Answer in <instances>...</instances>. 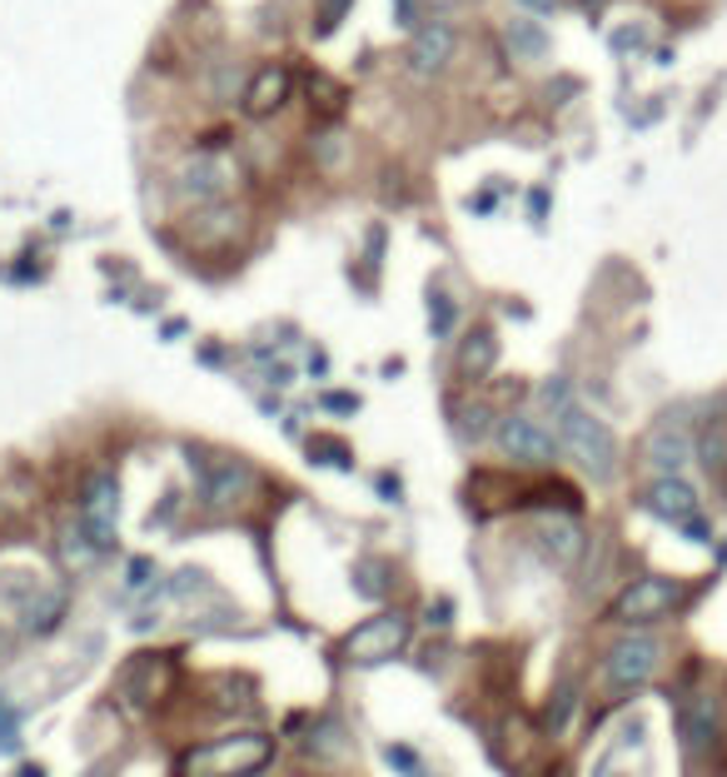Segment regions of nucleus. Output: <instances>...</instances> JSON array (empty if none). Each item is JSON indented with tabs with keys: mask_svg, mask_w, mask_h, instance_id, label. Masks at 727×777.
<instances>
[{
	"mask_svg": "<svg viewBox=\"0 0 727 777\" xmlns=\"http://www.w3.org/2000/svg\"><path fill=\"white\" fill-rule=\"evenodd\" d=\"M508 45H513L523 60H538L548 50V35L533 25V20H513V25H508Z\"/></svg>",
	"mask_w": 727,
	"mask_h": 777,
	"instance_id": "obj_19",
	"label": "nucleus"
},
{
	"mask_svg": "<svg viewBox=\"0 0 727 777\" xmlns=\"http://www.w3.org/2000/svg\"><path fill=\"white\" fill-rule=\"evenodd\" d=\"M697 458L707 464V474H713V478H727V434H723V428H707L703 444H697Z\"/></svg>",
	"mask_w": 727,
	"mask_h": 777,
	"instance_id": "obj_20",
	"label": "nucleus"
},
{
	"mask_svg": "<svg viewBox=\"0 0 727 777\" xmlns=\"http://www.w3.org/2000/svg\"><path fill=\"white\" fill-rule=\"evenodd\" d=\"M199 488H205V504L209 508H229L255 488V474L245 464H215L209 474H199Z\"/></svg>",
	"mask_w": 727,
	"mask_h": 777,
	"instance_id": "obj_13",
	"label": "nucleus"
},
{
	"mask_svg": "<svg viewBox=\"0 0 727 777\" xmlns=\"http://www.w3.org/2000/svg\"><path fill=\"white\" fill-rule=\"evenodd\" d=\"M235 165L225 155H195L175 169V189L185 199H219L229 185H235Z\"/></svg>",
	"mask_w": 727,
	"mask_h": 777,
	"instance_id": "obj_9",
	"label": "nucleus"
},
{
	"mask_svg": "<svg viewBox=\"0 0 727 777\" xmlns=\"http://www.w3.org/2000/svg\"><path fill=\"white\" fill-rule=\"evenodd\" d=\"M388 763H398L404 773H418V763H414V753H408V747H388Z\"/></svg>",
	"mask_w": 727,
	"mask_h": 777,
	"instance_id": "obj_26",
	"label": "nucleus"
},
{
	"mask_svg": "<svg viewBox=\"0 0 727 777\" xmlns=\"http://www.w3.org/2000/svg\"><path fill=\"white\" fill-rule=\"evenodd\" d=\"M428 309H434V314H428V329H434V339H444L448 329H454V319H458L454 299H448L444 289H434V299H428Z\"/></svg>",
	"mask_w": 727,
	"mask_h": 777,
	"instance_id": "obj_22",
	"label": "nucleus"
},
{
	"mask_svg": "<svg viewBox=\"0 0 727 777\" xmlns=\"http://www.w3.org/2000/svg\"><path fill=\"white\" fill-rule=\"evenodd\" d=\"M349 6H354V0H324V10H319V20H314V35H334V25L344 20Z\"/></svg>",
	"mask_w": 727,
	"mask_h": 777,
	"instance_id": "obj_24",
	"label": "nucleus"
},
{
	"mask_svg": "<svg viewBox=\"0 0 727 777\" xmlns=\"http://www.w3.org/2000/svg\"><path fill=\"white\" fill-rule=\"evenodd\" d=\"M677 603H683V583H673V578H637V583H627L613 598V618L617 623H657Z\"/></svg>",
	"mask_w": 727,
	"mask_h": 777,
	"instance_id": "obj_6",
	"label": "nucleus"
},
{
	"mask_svg": "<svg viewBox=\"0 0 727 777\" xmlns=\"http://www.w3.org/2000/svg\"><path fill=\"white\" fill-rule=\"evenodd\" d=\"M643 498H647V508H653L663 524L687 528V533H697V538L707 533V524L697 518V514H703V508H697V488L687 484V478H653Z\"/></svg>",
	"mask_w": 727,
	"mask_h": 777,
	"instance_id": "obj_7",
	"label": "nucleus"
},
{
	"mask_svg": "<svg viewBox=\"0 0 727 777\" xmlns=\"http://www.w3.org/2000/svg\"><path fill=\"white\" fill-rule=\"evenodd\" d=\"M657 663H663V643L657 638H647V633H627V638H617L613 648H607V663H603V677H607V687H637V683H647V677L657 673Z\"/></svg>",
	"mask_w": 727,
	"mask_h": 777,
	"instance_id": "obj_5",
	"label": "nucleus"
},
{
	"mask_svg": "<svg viewBox=\"0 0 727 777\" xmlns=\"http://www.w3.org/2000/svg\"><path fill=\"white\" fill-rule=\"evenodd\" d=\"M454 50H458V35L434 20V25L414 30V40H408V65H414L418 75H434V70H444L448 60H454Z\"/></svg>",
	"mask_w": 727,
	"mask_h": 777,
	"instance_id": "obj_11",
	"label": "nucleus"
},
{
	"mask_svg": "<svg viewBox=\"0 0 727 777\" xmlns=\"http://www.w3.org/2000/svg\"><path fill=\"white\" fill-rule=\"evenodd\" d=\"M284 100H289V70L284 65H264L255 80H249V90H245V115L264 120V115H274Z\"/></svg>",
	"mask_w": 727,
	"mask_h": 777,
	"instance_id": "obj_14",
	"label": "nucleus"
},
{
	"mask_svg": "<svg viewBox=\"0 0 727 777\" xmlns=\"http://www.w3.org/2000/svg\"><path fill=\"white\" fill-rule=\"evenodd\" d=\"M60 613H65V593H60V588H45L40 603L25 608V628H30V633H50V628L60 623Z\"/></svg>",
	"mask_w": 727,
	"mask_h": 777,
	"instance_id": "obj_18",
	"label": "nucleus"
},
{
	"mask_svg": "<svg viewBox=\"0 0 727 777\" xmlns=\"http://www.w3.org/2000/svg\"><path fill=\"white\" fill-rule=\"evenodd\" d=\"M528 6H533V10H548V6H553V0H528Z\"/></svg>",
	"mask_w": 727,
	"mask_h": 777,
	"instance_id": "obj_28",
	"label": "nucleus"
},
{
	"mask_svg": "<svg viewBox=\"0 0 727 777\" xmlns=\"http://www.w3.org/2000/svg\"><path fill=\"white\" fill-rule=\"evenodd\" d=\"M498 448H503L508 458H518V464H553L558 438L548 434L538 418L513 414V418H503V424H498Z\"/></svg>",
	"mask_w": 727,
	"mask_h": 777,
	"instance_id": "obj_8",
	"label": "nucleus"
},
{
	"mask_svg": "<svg viewBox=\"0 0 727 777\" xmlns=\"http://www.w3.org/2000/svg\"><path fill=\"white\" fill-rule=\"evenodd\" d=\"M533 538H538V548H543V558L553 568H573L578 558H583V528H578V518H568V514H543L533 524Z\"/></svg>",
	"mask_w": 727,
	"mask_h": 777,
	"instance_id": "obj_10",
	"label": "nucleus"
},
{
	"mask_svg": "<svg viewBox=\"0 0 727 777\" xmlns=\"http://www.w3.org/2000/svg\"><path fill=\"white\" fill-rule=\"evenodd\" d=\"M60 553H65V563H75V568H95L100 558H105L95 543H90L85 528H80V518H75V524L60 528Z\"/></svg>",
	"mask_w": 727,
	"mask_h": 777,
	"instance_id": "obj_17",
	"label": "nucleus"
},
{
	"mask_svg": "<svg viewBox=\"0 0 727 777\" xmlns=\"http://www.w3.org/2000/svg\"><path fill=\"white\" fill-rule=\"evenodd\" d=\"M404 648H408V618H398V613H374L368 623H359L354 633L344 638V657L359 667L394 663Z\"/></svg>",
	"mask_w": 727,
	"mask_h": 777,
	"instance_id": "obj_3",
	"label": "nucleus"
},
{
	"mask_svg": "<svg viewBox=\"0 0 727 777\" xmlns=\"http://www.w3.org/2000/svg\"><path fill=\"white\" fill-rule=\"evenodd\" d=\"M494 354H498L494 329H474V334H468V344H464V354H458V374H464V379L488 374V369H494Z\"/></svg>",
	"mask_w": 727,
	"mask_h": 777,
	"instance_id": "obj_16",
	"label": "nucleus"
},
{
	"mask_svg": "<svg viewBox=\"0 0 727 777\" xmlns=\"http://www.w3.org/2000/svg\"><path fill=\"white\" fill-rule=\"evenodd\" d=\"M394 15L404 20V25H414V20H418V0H394Z\"/></svg>",
	"mask_w": 727,
	"mask_h": 777,
	"instance_id": "obj_27",
	"label": "nucleus"
},
{
	"mask_svg": "<svg viewBox=\"0 0 727 777\" xmlns=\"http://www.w3.org/2000/svg\"><path fill=\"white\" fill-rule=\"evenodd\" d=\"M269 757H274V737L269 733H235L219 737V743L189 747L179 757L175 777H255L259 767H269Z\"/></svg>",
	"mask_w": 727,
	"mask_h": 777,
	"instance_id": "obj_1",
	"label": "nucleus"
},
{
	"mask_svg": "<svg viewBox=\"0 0 727 777\" xmlns=\"http://www.w3.org/2000/svg\"><path fill=\"white\" fill-rule=\"evenodd\" d=\"M354 583L364 588V598H384V568L364 558V563H354Z\"/></svg>",
	"mask_w": 727,
	"mask_h": 777,
	"instance_id": "obj_23",
	"label": "nucleus"
},
{
	"mask_svg": "<svg viewBox=\"0 0 727 777\" xmlns=\"http://www.w3.org/2000/svg\"><path fill=\"white\" fill-rule=\"evenodd\" d=\"M683 737H687V747H693L697 757H703L707 747L717 743V707H713V697H697V703H687Z\"/></svg>",
	"mask_w": 727,
	"mask_h": 777,
	"instance_id": "obj_15",
	"label": "nucleus"
},
{
	"mask_svg": "<svg viewBox=\"0 0 727 777\" xmlns=\"http://www.w3.org/2000/svg\"><path fill=\"white\" fill-rule=\"evenodd\" d=\"M324 408H334V414H354L359 398H354V394H339V388H329V394H324Z\"/></svg>",
	"mask_w": 727,
	"mask_h": 777,
	"instance_id": "obj_25",
	"label": "nucleus"
},
{
	"mask_svg": "<svg viewBox=\"0 0 727 777\" xmlns=\"http://www.w3.org/2000/svg\"><path fill=\"white\" fill-rule=\"evenodd\" d=\"M693 434H683V428H657L653 438H647V464L657 468L663 478H677L687 464H693Z\"/></svg>",
	"mask_w": 727,
	"mask_h": 777,
	"instance_id": "obj_12",
	"label": "nucleus"
},
{
	"mask_svg": "<svg viewBox=\"0 0 727 777\" xmlns=\"http://www.w3.org/2000/svg\"><path fill=\"white\" fill-rule=\"evenodd\" d=\"M80 528L90 533V543L105 553V548H115V524H120V478L105 474V468H95V474L85 478V488H80Z\"/></svg>",
	"mask_w": 727,
	"mask_h": 777,
	"instance_id": "obj_4",
	"label": "nucleus"
},
{
	"mask_svg": "<svg viewBox=\"0 0 727 777\" xmlns=\"http://www.w3.org/2000/svg\"><path fill=\"white\" fill-rule=\"evenodd\" d=\"M309 105H314L319 115H339V110H344V85L314 75V80H309Z\"/></svg>",
	"mask_w": 727,
	"mask_h": 777,
	"instance_id": "obj_21",
	"label": "nucleus"
},
{
	"mask_svg": "<svg viewBox=\"0 0 727 777\" xmlns=\"http://www.w3.org/2000/svg\"><path fill=\"white\" fill-rule=\"evenodd\" d=\"M553 438L578 468H588L593 478H613L617 468V438L607 434L603 418H593L583 404L568 398L563 408H553Z\"/></svg>",
	"mask_w": 727,
	"mask_h": 777,
	"instance_id": "obj_2",
	"label": "nucleus"
}]
</instances>
